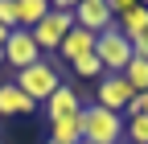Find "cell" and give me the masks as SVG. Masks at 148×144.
<instances>
[{
  "instance_id": "obj_1",
  "label": "cell",
  "mask_w": 148,
  "mask_h": 144,
  "mask_svg": "<svg viewBox=\"0 0 148 144\" xmlns=\"http://www.w3.org/2000/svg\"><path fill=\"white\" fill-rule=\"evenodd\" d=\"M70 29H74V4L62 0V4H49V12L41 16V25L29 29V33H33V41L41 45V53H58V45L66 41Z\"/></svg>"
},
{
  "instance_id": "obj_2",
  "label": "cell",
  "mask_w": 148,
  "mask_h": 144,
  "mask_svg": "<svg viewBox=\"0 0 148 144\" xmlns=\"http://www.w3.org/2000/svg\"><path fill=\"white\" fill-rule=\"evenodd\" d=\"M82 140L86 144H123V115L103 107H82Z\"/></svg>"
},
{
  "instance_id": "obj_3",
  "label": "cell",
  "mask_w": 148,
  "mask_h": 144,
  "mask_svg": "<svg viewBox=\"0 0 148 144\" xmlns=\"http://www.w3.org/2000/svg\"><path fill=\"white\" fill-rule=\"evenodd\" d=\"M95 58L103 62L107 74H123L127 62H132V41L119 33V25H111L107 33H99V41H95Z\"/></svg>"
},
{
  "instance_id": "obj_4",
  "label": "cell",
  "mask_w": 148,
  "mask_h": 144,
  "mask_svg": "<svg viewBox=\"0 0 148 144\" xmlns=\"http://www.w3.org/2000/svg\"><path fill=\"white\" fill-rule=\"evenodd\" d=\"M12 82L21 86V91H25L33 103H45V99H49V95L62 86V78H58V66H53V62H37V66L21 70V74H16Z\"/></svg>"
},
{
  "instance_id": "obj_5",
  "label": "cell",
  "mask_w": 148,
  "mask_h": 144,
  "mask_svg": "<svg viewBox=\"0 0 148 144\" xmlns=\"http://www.w3.org/2000/svg\"><path fill=\"white\" fill-rule=\"evenodd\" d=\"M132 99H136V91H132V82H127L123 74H103V78H99V91H95V107H103V111H115V115H123Z\"/></svg>"
},
{
  "instance_id": "obj_6",
  "label": "cell",
  "mask_w": 148,
  "mask_h": 144,
  "mask_svg": "<svg viewBox=\"0 0 148 144\" xmlns=\"http://www.w3.org/2000/svg\"><path fill=\"white\" fill-rule=\"evenodd\" d=\"M4 62L16 70V74L41 62V45L33 41L29 29H12V33H8V41H4Z\"/></svg>"
},
{
  "instance_id": "obj_7",
  "label": "cell",
  "mask_w": 148,
  "mask_h": 144,
  "mask_svg": "<svg viewBox=\"0 0 148 144\" xmlns=\"http://www.w3.org/2000/svg\"><path fill=\"white\" fill-rule=\"evenodd\" d=\"M74 25L78 29H86V33H107L111 25V0H78V4H74Z\"/></svg>"
},
{
  "instance_id": "obj_8",
  "label": "cell",
  "mask_w": 148,
  "mask_h": 144,
  "mask_svg": "<svg viewBox=\"0 0 148 144\" xmlns=\"http://www.w3.org/2000/svg\"><path fill=\"white\" fill-rule=\"evenodd\" d=\"M41 111H45L49 123H58V119H78V115H82V99H78V91H74V86L62 82L58 91L41 103Z\"/></svg>"
},
{
  "instance_id": "obj_9",
  "label": "cell",
  "mask_w": 148,
  "mask_h": 144,
  "mask_svg": "<svg viewBox=\"0 0 148 144\" xmlns=\"http://www.w3.org/2000/svg\"><path fill=\"white\" fill-rule=\"evenodd\" d=\"M33 111H37V103L16 82H0V119H8V115H33Z\"/></svg>"
},
{
  "instance_id": "obj_10",
  "label": "cell",
  "mask_w": 148,
  "mask_h": 144,
  "mask_svg": "<svg viewBox=\"0 0 148 144\" xmlns=\"http://www.w3.org/2000/svg\"><path fill=\"white\" fill-rule=\"evenodd\" d=\"M95 33H86V29H78V25H74L70 33H66V41L58 45V53H62V58L66 62H78V58H86V53H95Z\"/></svg>"
},
{
  "instance_id": "obj_11",
  "label": "cell",
  "mask_w": 148,
  "mask_h": 144,
  "mask_svg": "<svg viewBox=\"0 0 148 144\" xmlns=\"http://www.w3.org/2000/svg\"><path fill=\"white\" fill-rule=\"evenodd\" d=\"M45 12H49L45 0H16V29H37Z\"/></svg>"
},
{
  "instance_id": "obj_12",
  "label": "cell",
  "mask_w": 148,
  "mask_h": 144,
  "mask_svg": "<svg viewBox=\"0 0 148 144\" xmlns=\"http://www.w3.org/2000/svg\"><path fill=\"white\" fill-rule=\"evenodd\" d=\"M49 140H58V144H82V115H78V119L49 123Z\"/></svg>"
},
{
  "instance_id": "obj_13",
  "label": "cell",
  "mask_w": 148,
  "mask_h": 144,
  "mask_svg": "<svg viewBox=\"0 0 148 144\" xmlns=\"http://www.w3.org/2000/svg\"><path fill=\"white\" fill-rule=\"evenodd\" d=\"M119 33H123V37L136 45V41L144 37V33H148V4H140L132 16H127V21H119Z\"/></svg>"
},
{
  "instance_id": "obj_14",
  "label": "cell",
  "mask_w": 148,
  "mask_h": 144,
  "mask_svg": "<svg viewBox=\"0 0 148 144\" xmlns=\"http://www.w3.org/2000/svg\"><path fill=\"white\" fill-rule=\"evenodd\" d=\"M123 78L132 82L136 95H144V91H148V62H144V58H132V62H127V70H123Z\"/></svg>"
},
{
  "instance_id": "obj_15",
  "label": "cell",
  "mask_w": 148,
  "mask_h": 144,
  "mask_svg": "<svg viewBox=\"0 0 148 144\" xmlns=\"http://www.w3.org/2000/svg\"><path fill=\"white\" fill-rule=\"evenodd\" d=\"M123 144H148V115L123 119Z\"/></svg>"
},
{
  "instance_id": "obj_16",
  "label": "cell",
  "mask_w": 148,
  "mask_h": 144,
  "mask_svg": "<svg viewBox=\"0 0 148 144\" xmlns=\"http://www.w3.org/2000/svg\"><path fill=\"white\" fill-rule=\"evenodd\" d=\"M70 66H74V74H78V78H103V74H107V70H103V62L95 58V53H86V58L70 62Z\"/></svg>"
},
{
  "instance_id": "obj_17",
  "label": "cell",
  "mask_w": 148,
  "mask_h": 144,
  "mask_svg": "<svg viewBox=\"0 0 148 144\" xmlns=\"http://www.w3.org/2000/svg\"><path fill=\"white\" fill-rule=\"evenodd\" d=\"M0 25L16 29V0H0Z\"/></svg>"
},
{
  "instance_id": "obj_18",
  "label": "cell",
  "mask_w": 148,
  "mask_h": 144,
  "mask_svg": "<svg viewBox=\"0 0 148 144\" xmlns=\"http://www.w3.org/2000/svg\"><path fill=\"white\" fill-rule=\"evenodd\" d=\"M8 33H12V29H4V25H0V49H4V41H8Z\"/></svg>"
},
{
  "instance_id": "obj_19",
  "label": "cell",
  "mask_w": 148,
  "mask_h": 144,
  "mask_svg": "<svg viewBox=\"0 0 148 144\" xmlns=\"http://www.w3.org/2000/svg\"><path fill=\"white\" fill-rule=\"evenodd\" d=\"M45 144H58V140H45Z\"/></svg>"
},
{
  "instance_id": "obj_20",
  "label": "cell",
  "mask_w": 148,
  "mask_h": 144,
  "mask_svg": "<svg viewBox=\"0 0 148 144\" xmlns=\"http://www.w3.org/2000/svg\"><path fill=\"white\" fill-rule=\"evenodd\" d=\"M144 103H148V91H144Z\"/></svg>"
},
{
  "instance_id": "obj_21",
  "label": "cell",
  "mask_w": 148,
  "mask_h": 144,
  "mask_svg": "<svg viewBox=\"0 0 148 144\" xmlns=\"http://www.w3.org/2000/svg\"><path fill=\"white\" fill-rule=\"evenodd\" d=\"M0 144H4V140H0Z\"/></svg>"
},
{
  "instance_id": "obj_22",
  "label": "cell",
  "mask_w": 148,
  "mask_h": 144,
  "mask_svg": "<svg viewBox=\"0 0 148 144\" xmlns=\"http://www.w3.org/2000/svg\"><path fill=\"white\" fill-rule=\"evenodd\" d=\"M82 144H86V140H82Z\"/></svg>"
}]
</instances>
